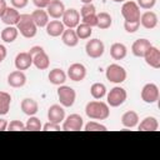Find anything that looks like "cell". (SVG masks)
Returning <instances> with one entry per match:
<instances>
[{"mask_svg": "<svg viewBox=\"0 0 160 160\" xmlns=\"http://www.w3.org/2000/svg\"><path fill=\"white\" fill-rule=\"evenodd\" d=\"M85 114L89 119H92V120H105L110 116V109L106 102L94 100L86 104Z\"/></svg>", "mask_w": 160, "mask_h": 160, "instance_id": "obj_1", "label": "cell"}, {"mask_svg": "<svg viewBox=\"0 0 160 160\" xmlns=\"http://www.w3.org/2000/svg\"><path fill=\"white\" fill-rule=\"evenodd\" d=\"M18 31L26 39H31L36 35L38 32V26L35 25L34 20L31 19L30 14H20L19 21L15 25Z\"/></svg>", "mask_w": 160, "mask_h": 160, "instance_id": "obj_2", "label": "cell"}, {"mask_svg": "<svg viewBox=\"0 0 160 160\" xmlns=\"http://www.w3.org/2000/svg\"><path fill=\"white\" fill-rule=\"evenodd\" d=\"M32 59V65L39 69V70H46L50 65V59H49V55L45 52V50L41 48V46H32L30 48V50L28 51Z\"/></svg>", "mask_w": 160, "mask_h": 160, "instance_id": "obj_3", "label": "cell"}, {"mask_svg": "<svg viewBox=\"0 0 160 160\" xmlns=\"http://www.w3.org/2000/svg\"><path fill=\"white\" fill-rule=\"evenodd\" d=\"M105 76L110 82L121 84L126 80V70L119 64H110L105 70Z\"/></svg>", "mask_w": 160, "mask_h": 160, "instance_id": "obj_4", "label": "cell"}, {"mask_svg": "<svg viewBox=\"0 0 160 160\" xmlns=\"http://www.w3.org/2000/svg\"><path fill=\"white\" fill-rule=\"evenodd\" d=\"M128 98V92L124 88L121 86H114L112 89H110V91L106 94V104L111 108H118L120 105H122L125 102Z\"/></svg>", "mask_w": 160, "mask_h": 160, "instance_id": "obj_5", "label": "cell"}, {"mask_svg": "<svg viewBox=\"0 0 160 160\" xmlns=\"http://www.w3.org/2000/svg\"><path fill=\"white\" fill-rule=\"evenodd\" d=\"M58 98L60 101V105L64 108H71L76 100V92L72 88L68 85H59L58 89Z\"/></svg>", "mask_w": 160, "mask_h": 160, "instance_id": "obj_6", "label": "cell"}, {"mask_svg": "<svg viewBox=\"0 0 160 160\" xmlns=\"http://www.w3.org/2000/svg\"><path fill=\"white\" fill-rule=\"evenodd\" d=\"M121 15L125 19V21L134 22L140 20V8L135 1H124L121 6Z\"/></svg>", "mask_w": 160, "mask_h": 160, "instance_id": "obj_7", "label": "cell"}, {"mask_svg": "<svg viewBox=\"0 0 160 160\" xmlns=\"http://www.w3.org/2000/svg\"><path fill=\"white\" fill-rule=\"evenodd\" d=\"M105 51V45L100 39H90L85 45V52L91 59H99Z\"/></svg>", "mask_w": 160, "mask_h": 160, "instance_id": "obj_8", "label": "cell"}, {"mask_svg": "<svg viewBox=\"0 0 160 160\" xmlns=\"http://www.w3.org/2000/svg\"><path fill=\"white\" fill-rule=\"evenodd\" d=\"M141 99L146 104H154L159 100V96H160V91H159V88L156 84L154 82H148L142 86L141 89Z\"/></svg>", "mask_w": 160, "mask_h": 160, "instance_id": "obj_9", "label": "cell"}, {"mask_svg": "<svg viewBox=\"0 0 160 160\" xmlns=\"http://www.w3.org/2000/svg\"><path fill=\"white\" fill-rule=\"evenodd\" d=\"M84 126V120L79 114H70L62 121L61 130L65 131H79Z\"/></svg>", "mask_w": 160, "mask_h": 160, "instance_id": "obj_10", "label": "cell"}, {"mask_svg": "<svg viewBox=\"0 0 160 160\" xmlns=\"http://www.w3.org/2000/svg\"><path fill=\"white\" fill-rule=\"evenodd\" d=\"M61 21L62 24L69 28V29H75L79 24H80V14L76 9L70 8V9H65L62 16H61Z\"/></svg>", "mask_w": 160, "mask_h": 160, "instance_id": "obj_11", "label": "cell"}, {"mask_svg": "<svg viewBox=\"0 0 160 160\" xmlns=\"http://www.w3.org/2000/svg\"><path fill=\"white\" fill-rule=\"evenodd\" d=\"M66 76L70 78L72 81H82L86 76V68L81 62H74L69 66Z\"/></svg>", "mask_w": 160, "mask_h": 160, "instance_id": "obj_12", "label": "cell"}, {"mask_svg": "<svg viewBox=\"0 0 160 160\" xmlns=\"http://www.w3.org/2000/svg\"><path fill=\"white\" fill-rule=\"evenodd\" d=\"M142 58L145 59V62L152 69H160V50L156 46L151 45Z\"/></svg>", "mask_w": 160, "mask_h": 160, "instance_id": "obj_13", "label": "cell"}, {"mask_svg": "<svg viewBox=\"0 0 160 160\" xmlns=\"http://www.w3.org/2000/svg\"><path fill=\"white\" fill-rule=\"evenodd\" d=\"M65 119V110L64 106L59 105V104H54L48 109V120L55 124H60Z\"/></svg>", "mask_w": 160, "mask_h": 160, "instance_id": "obj_14", "label": "cell"}, {"mask_svg": "<svg viewBox=\"0 0 160 160\" xmlns=\"http://www.w3.org/2000/svg\"><path fill=\"white\" fill-rule=\"evenodd\" d=\"M65 11V5L61 0H51L46 6V12L52 19H61Z\"/></svg>", "mask_w": 160, "mask_h": 160, "instance_id": "obj_15", "label": "cell"}, {"mask_svg": "<svg viewBox=\"0 0 160 160\" xmlns=\"http://www.w3.org/2000/svg\"><path fill=\"white\" fill-rule=\"evenodd\" d=\"M158 21H159L158 15L154 11H145L140 15V25L142 28L148 29V30H151V29L156 28Z\"/></svg>", "mask_w": 160, "mask_h": 160, "instance_id": "obj_16", "label": "cell"}, {"mask_svg": "<svg viewBox=\"0 0 160 160\" xmlns=\"http://www.w3.org/2000/svg\"><path fill=\"white\" fill-rule=\"evenodd\" d=\"M150 46H151L150 40H148V39H138L131 45V52L136 58H142Z\"/></svg>", "mask_w": 160, "mask_h": 160, "instance_id": "obj_17", "label": "cell"}, {"mask_svg": "<svg viewBox=\"0 0 160 160\" xmlns=\"http://www.w3.org/2000/svg\"><path fill=\"white\" fill-rule=\"evenodd\" d=\"M14 64H15L16 70H21V71L22 70H28L32 65V59H31V56H30L29 52L22 51V52H19L15 56Z\"/></svg>", "mask_w": 160, "mask_h": 160, "instance_id": "obj_18", "label": "cell"}, {"mask_svg": "<svg viewBox=\"0 0 160 160\" xmlns=\"http://www.w3.org/2000/svg\"><path fill=\"white\" fill-rule=\"evenodd\" d=\"M8 84L11 88H22L26 84V75L21 70H15L8 75Z\"/></svg>", "mask_w": 160, "mask_h": 160, "instance_id": "obj_19", "label": "cell"}, {"mask_svg": "<svg viewBox=\"0 0 160 160\" xmlns=\"http://www.w3.org/2000/svg\"><path fill=\"white\" fill-rule=\"evenodd\" d=\"M46 29V34L51 38H58V36H61V34L64 32L65 30V25L62 24V21L55 19V20H51L46 24L45 26Z\"/></svg>", "mask_w": 160, "mask_h": 160, "instance_id": "obj_20", "label": "cell"}, {"mask_svg": "<svg viewBox=\"0 0 160 160\" xmlns=\"http://www.w3.org/2000/svg\"><path fill=\"white\" fill-rule=\"evenodd\" d=\"M19 18H20V12L18 11V9H15V8H10V6H8L6 8V10H5V12L2 14V16L0 18L1 19V21L5 24V25H11V26H15L16 24H18V21H19Z\"/></svg>", "mask_w": 160, "mask_h": 160, "instance_id": "obj_21", "label": "cell"}, {"mask_svg": "<svg viewBox=\"0 0 160 160\" xmlns=\"http://www.w3.org/2000/svg\"><path fill=\"white\" fill-rule=\"evenodd\" d=\"M20 108L22 110V112L28 116H32L35 115L38 111H39V104L36 100L31 99V98H25L22 99L21 104H20Z\"/></svg>", "mask_w": 160, "mask_h": 160, "instance_id": "obj_22", "label": "cell"}, {"mask_svg": "<svg viewBox=\"0 0 160 160\" xmlns=\"http://www.w3.org/2000/svg\"><path fill=\"white\" fill-rule=\"evenodd\" d=\"M30 15H31V19L34 20V22H35V25L38 28H45L46 24L50 21L49 20L50 16L46 12V10H44V9H36Z\"/></svg>", "mask_w": 160, "mask_h": 160, "instance_id": "obj_23", "label": "cell"}, {"mask_svg": "<svg viewBox=\"0 0 160 160\" xmlns=\"http://www.w3.org/2000/svg\"><path fill=\"white\" fill-rule=\"evenodd\" d=\"M121 124L124 128H128V129H132L135 126H138L139 124V115L136 111H132V110H129L126 112L122 114L121 116Z\"/></svg>", "mask_w": 160, "mask_h": 160, "instance_id": "obj_24", "label": "cell"}, {"mask_svg": "<svg viewBox=\"0 0 160 160\" xmlns=\"http://www.w3.org/2000/svg\"><path fill=\"white\" fill-rule=\"evenodd\" d=\"M128 54V48L122 42H114L110 46V56L114 60H122Z\"/></svg>", "mask_w": 160, "mask_h": 160, "instance_id": "obj_25", "label": "cell"}, {"mask_svg": "<svg viewBox=\"0 0 160 160\" xmlns=\"http://www.w3.org/2000/svg\"><path fill=\"white\" fill-rule=\"evenodd\" d=\"M138 128L141 131H156L159 129V121L154 116H146L138 124Z\"/></svg>", "mask_w": 160, "mask_h": 160, "instance_id": "obj_26", "label": "cell"}, {"mask_svg": "<svg viewBox=\"0 0 160 160\" xmlns=\"http://www.w3.org/2000/svg\"><path fill=\"white\" fill-rule=\"evenodd\" d=\"M61 40L69 48H74V46H76L79 44V38H78L75 30L74 29H69V28L65 29L64 32L61 34Z\"/></svg>", "mask_w": 160, "mask_h": 160, "instance_id": "obj_27", "label": "cell"}, {"mask_svg": "<svg viewBox=\"0 0 160 160\" xmlns=\"http://www.w3.org/2000/svg\"><path fill=\"white\" fill-rule=\"evenodd\" d=\"M48 78H49V81L52 85H58V86L59 85H62L66 81V74H65V71L61 70V69H59V68H55V69L50 70Z\"/></svg>", "mask_w": 160, "mask_h": 160, "instance_id": "obj_28", "label": "cell"}, {"mask_svg": "<svg viewBox=\"0 0 160 160\" xmlns=\"http://www.w3.org/2000/svg\"><path fill=\"white\" fill-rule=\"evenodd\" d=\"M18 35H19V31H18L16 26H11V25H6V28H4L1 30V34H0L1 40L4 42H8V44L14 42L16 40Z\"/></svg>", "mask_w": 160, "mask_h": 160, "instance_id": "obj_29", "label": "cell"}, {"mask_svg": "<svg viewBox=\"0 0 160 160\" xmlns=\"http://www.w3.org/2000/svg\"><path fill=\"white\" fill-rule=\"evenodd\" d=\"M96 19H98V22H96V26L101 30H105V29H109L112 24V18L110 14L102 11V12H99L96 14Z\"/></svg>", "mask_w": 160, "mask_h": 160, "instance_id": "obj_30", "label": "cell"}, {"mask_svg": "<svg viewBox=\"0 0 160 160\" xmlns=\"http://www.w3.org/2000/svg\"><path fill=\"white\" fill-rule=\"evenodd\" d=\"M90 94L95 100H100L106 95V86L102 82H94L90 88Z\"/></svg>", "mask_w": 160, "mask_h": 160, "instance_id": "obj_31", "label": "cell"}, {"mask_svg": "<svg viewBox=\"0 0 160 160\" xmlns=\"http://www.w3.org/2000/svg\"><path fill=\"white\" fill-rule=\"evenodd\" d=\"M11 96L5 91H0V115H6L10 110Z\"/></svg>", "mask_w": 160, "mask_h": 160, "instance_id": "obj_32", "label": "cell"}, {"mask_svg": "<svg viewBox=\"0 0 160 160\" xmlns=\"http://www.w3.org/2000/svg\"><path fill=\"white\" fill-rule=\"evenodd\" d=\"M75 32L79 38V40H86V39H90L91 34H92V28L86 25V24H79L76 28H75Z\"/></svg>", "mask_w": 160, "mask_h": 160, "instance_id": "obj_33", "label": "cell"}, {"mask_svg": "<svg viewBox=\"0 0 160 160\" xmlns=\"http://www.w3.org/2000/svg\"><path fill=\"white\" fill-rule=\"evenodd\" d=\"M42 129V124L40 121V119H38L35 115L29 116L26 124H25V130H30V131H39Z\"/></svg>", "mask_w": 160, "mask_h": 160, "instance_id": "obj_34", "label": "cell"}, {"mask_svg": "<svg viewBox=\"0 0 160 160\" xmlns=\"http://www.w3.org/2000/svg\"><path fill=\"white\" fill-rule=\"evenodd\" d=\"M85 131H106V126L98 122V121H89L84 126Z\"/></svg>", "mask_w": 160, "mask_h": 160, "instance_id": "obj_35", "label": "cell"}, {"mask_svg": "<svg viewBox=\"0 0 160 160\" xmlns=\"http://www.w3.org/2000/svg\"><path fill=\"white\" fill-rule=\"evenodd\" d=\"M79 14L81 15V18H82V16H88V15H91V14H96V9H95V6L92 5V2H91V4H84V5L81 6Z\"/></svg>", "mask_w": 160, "mask_h": 160, "instance_id": "obj_36", "label": "cell"}, {"mask_svg": "<svg viewBox=\"0 0 160 160\" xmlns=\"http://www.w3.org/2000/svg\"><path fill=\"white\" fill-rule=\"evenodd\" d=\"M8 130L11 131H24L25 130V124L20 120H12L10 124H8Z\"/></svg>", "mask_w": 160, "mask_h": 160, "instance_id": "obj_37", "label": "cell"}, {"mask_svg": "<svg viewBox=\"0 0 160 160\" xmlns=\"http://www.w3.org/2000/svg\"><path fill=\"white\" fill-rule=\"evenodd\" d=\"M140 28V20L139 21H134V22H129V21H124V29L126 32L129 34H132V32H136Z\"/></svg>", "mask_w": 160, "mask_h": 160, "instance_id": "obj_38", "label": "cell"}, {"mask_svg": "<svg viewBox=\"0 0 160 160\" xmlns=\"http://www.w3.org/2000/svg\"><path fill=\"white\" fill-rule=\"evenodd\" d=\"M81 22L82 24H86L91 28L96 26V22H98V19H96V14H91V15H88V16H82L81 18Z\"/></svg>", "mask_w": 160, "mask_h": 160, "instance_id": "obj_39", "label": "cell"}, {"mask_svg": "<svg viewBox=\"0 0 160 160\" xmlns=\"http://www.w3.org/2000/svg\"><path fill=\"white\" fill-rule=\"evenodd\" d=\"M138 6L141 8V9H145V10H151L155 4H156V0H138Z\"/></svg>", "mask_w": 160, "mask_h": 160, "instance_id": "obj_40", "label": "cell"}, {"mask_svg": "<svg viewBox=\"0 0 160 160\" xmlns=\"http://www.w3.org/2000/svg\"><path fill=\"white\" fill-rule=\"evenodd\" d=\"M42 130L44 131H58V130H61V126H60V124L48 121L45 125H42Z\"/></svg>", "mask_w": 160, "mask_h": 160, "instance_id": "obj_41", "label": "cell"}, {"mask_svg": "<svg viewBox=\"0 0 160 160\" xmlns=\"http://www.w3.org/2000/svg\"><path fill=\"white\" fill-rule=\"evenodd\" d=\"M10 1H11L12 8L15 9H24L29 4V0H10Z\"/></svg>", "mask_w": 160, "mask_h": 160, "instance_id": "obj_42", "label": "cell"}, {"mask_svg": "<svg viewBox=\"0 0 160 160\" xmlns=\"http://www.w3.org/2000/svg\"><path fill=\"white\" fill-rule=\"evenodd\" d=\"M51 0H32V4L38 8V9H46V6L49 5Z\"/></svg>", "mask_w": 160, "mask_h": 160, "instance_id": "obj_43", "label": "cell"}, {"mask_svg": "<svg viewBox=\"0 0 160 160\" xmlns=\"http://www.w3.org/2000/svg\"><path fill=\"white\" fill-rule=\"evenodd\" d=\"M6 55H8V50H6V48H5L2 44H0V64L5 60Z\"/></svg>", "mask_w": 160, "mask_h": 160, "instance_id": "obj_44", "label": "cell"}, {"mask_svg": "<svg viewBox=\"0 0 160 160\" xmlns=\"http://www.w3.org/2000/svg\"><path fill=\"white\" fill-rule=\"evenodd\" d=\"M6 8H8L6 1H5V0H0V18H1V16H2V14L5 12Z\"/></svg>", "mask_w": 160, "mask_h": 160, "instance_id": "obj_45", "label": "cell"}, {"mask_svg": "<svg viewBox=\"0 0 160 160\" xmlns=\"http://www.w3.org/2000/svg\"><path fill=\"white\" fill-rule=\"evenodd\" d=\"M8 129V121L5 119H0V131H4Z\"/></svg>", "mask_w": 160, "mask_h": 160, "instance_id": "obj_46", "label": "cell"}, {"mask_svg": "<svg viewBox=\"0 0 160 160\" xmlns=\"http://www.w3.org/2000/svg\"><path fill=\"white\" fill-rule=\"evenodd\" d=\"M82 4H91L92 2V0H80Z\"/></svg>", "mask_w": 160, "mask_h": 160, "instance_id": "obj_47", "label": "cell"}, {"mask_svg": "<svg viewBox=\"0 0 160 160\" xmlns=\"http://www.w3.org/2000/svg\"><path fill=\"white\" fill-rule=\"evenodd\" d=\"M111 1H114V2H124L126 0H111Z\"/></svg>", "mask_w": 160, "mask_h": 160, "instance_id": "obj_48", "label": "cell"}]
</instances>
